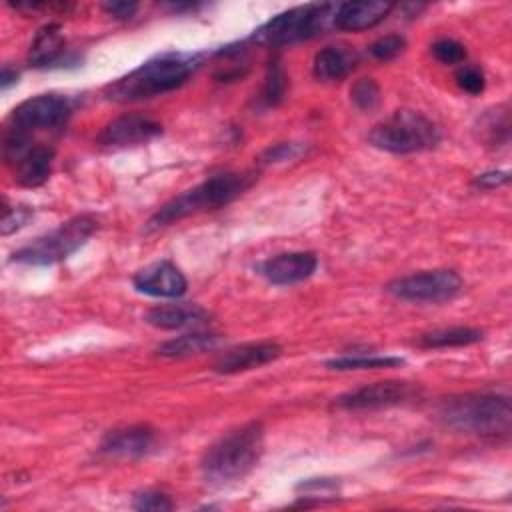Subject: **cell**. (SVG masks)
Instances as JSON below:
<instances>
[{
  "label": "cell",
  "mask_w": 512,
  "mask_h": 512,
  "mask_svg": "<svg viewBox=\"0 0 512 512\" xmlns=\"http://www.w3.org/2000/svg\"><path fill=\"white\" fill-rule=\"evenodd\" d=\"M96 230V220L92 216H76L60 224L52 232L36 238L24 248L12 254V260L32 266H48L68 258L76 252Z\"/></svg>",
  "instance_id": "52a82bcc"
},
{
  "label": "cell",
  "mask_w": 512,
  "mask_h": 512,
  "mask_svg": "<svg viewBox=\"0 0 512 512\" xmlns=\"http://www.w3.org/2000/svg\"><path fill=\"white\" fill-rule=\"evenodd\" d=\"M4 160L12 168L18 184L34 188L48 180L52 172L54 148L38 138L16 130L4 132Z\"/></svg>",
  "instance_id": "ba28073f"
},
{
  "label": "cell",
  "mask_w": 512,
  "mask_h": 512,
  "mask_svg": "<svg viewBox=\"0 0 512 512\" xmlns=\"http://www.w3.org/2000/svg\"><path fill=\"white\" fill-rule=\"evenodd\" d=\"M368 140L392 154H414L434 148L440 142V128L420 112L396 110L370 130Z\"/></svg>",
  "instance_id": "5b68a950"
},
{
  "label": "cell",
  "mask_w": 512,
  "mask_h": 512,
  "mask_svg": "<svg viewBox=\"0 0 512 512\" xmlns=\"http://www.w3.org/2000/svg\"><path fill=\"white\" fill-rule=\"evenodd\" d=\"M202 64L198 52H162L118 80L110 82L104 96L112 102H134L180 88Z\"/></svg>",
  "instance_id": "6da1fadb"
},
{
  "label": "cell",
  "mask_w": 512,
  "mask_h": 512,
  "mask_svg": "<svg viewBox=\"0 0 512 512\" xmlns=\"http://www.w3.org/2000/svg\"><path fill=\"white\" fill-rule=\"evenodd\" d=\"M350 98L360 110H372L380 102V88L372 78H360L350 88Z\"/></svg>",
  "instance_id": "d4e9b609"
},
{
  "label": "cell",
  "mask_w": 512,
  "mask_h": 512,
  "mask_svg": "<svg viewBox=\"0 0 512 512\" xmlns=\"http://www.w3.org/2000/svg\"><path fill=\"white\" fill-rule=\"evenodd\" d=\"M482 340V330L470 326H450L438 328L418 336L420 348H454V346H470Z\"/></svg>",
  "instance_id": "44dd1931"
},
{
  "label": "cell",
  "mask_w": 512,
  "mask_h": 512,
  "mask_svg": "<svg viewBox=\"0 0 512 512\" xmlns=\"http://www.w3.org/2000/svg\"><path fill=\"white\" fill-rule=\"evenodd\" d=\"M304 152V148L296 142H282V144H276L272 148H268L264 152V162H282V160H290V158H296Z\"/></svg>",
  "instance_id": "1f68e13d"
},
{
  "label": "cell",
  "mask_w": 512,
  "mask_h": 512,
  "mask_svg": "<svg viewBox=\"0 0 512 512\" xmlns=\"http://www.w3.org/2000/svg\"><path fill=\"white\" fill-rule=\"evenodd\" d=\"M210 314L198 304H160L154 306L146 314V322L162 328V330H178V328H196L206 324Z\"/></svg>",
  "instance_id": "ac0fdd59"
},
{
  "label": "cell",
  "mask_w": 512,
  "mask_h": 512,
  "mask_svg": "<svg viewBox=\"0 0 512 512\" xmlns=\"http://www.w3.org/2000/svg\"><path fill=\"white\" fill-rule=\"evenodd\" d=\"M404 360L394 358V356H342V358H332L326 362L330 370H374V368H390V366H400Z\"/></svg>",
  "instance_id": "cb8c5ba5"
},
{
  "label": "cell",
  "mask_w": 512,
  "mask_h": 512,
  "mask_svg": "<svg viewBox=\"0 0 512 512\" xmlns=\"http://www.w3.org/2000/svg\"><path fill=\"white\" fill-rule=\"evenodd\" d=\"M456 82H458V86H460L464 92H468V94H472V96L480 94V92L484 90V86H486L484 74H482V70L476 68V66H464V68H460L458 74H456Z\"/></svg>",
  "instance_id": "f1b7e54d"
},
{
  "label": "cell",
  "mask_w": 512,
  "mask_h": 512,
  "mask_svg": "<svg viewBox=\"0 0 512 512\" xmlns=\"http://www.w3.org/2000/svg\"><path fill=\"white\" fill-rule=\"evenodd\" d=\"M416 394V388L408 382L388 380V382H374L350 390L336 398V406L346 410H372V408H386L396 406L410 400Z\"/></svg>",
  "instance_id": "8fae6325"
},
{
  "label": "cell",
  "mask_w": 512,
  "mask_h": 512,
  "mask_svg": "<svg viewBox=\"0 0 512 512\" xmlns=\"http://www.w3.org/2000/svg\"><path fill=\"white\" fill-rule=\"evenodd\" d=\"M132 284L138 292L156 298H180L188 288L180 268L168 260H160L138 270Z\"/></svg>",
  "instance_id": "4fadbf2b"
},
{
  "label": "cell",
  "mask_w": 512,
  "mask_h": 512,
  "mask_svg": "<svg viewBox=\"0 0 512 512\" xmlns=\"http://www.w3.org/2000/svg\"><path fill=\"white\" fill-rule=\"evenodd\" d=\"M286 86H288V76L280 64L278 58H274L268 64V72L262 84V92H260V104L262 106H278L284 100L286 94Z\"/></svg>",
  "instance_id": "603a6c76"
},
{
  "label": "cell",
  "mask_w": 512,
  "mask_h": 512,
  "mask_svg": "<svg viewBox=\"0 0 512 512\" xmlns=\"http://www.w3.org/2000/svg\"><path fill=\"white\" fill-rule=\"evenodd\" d=\"M480 128L484 132V138L494 144V142H502L498 138V132H502V136L508 138V114L502 112V114H488L482 122H480Z\"/></svg>",
  "instance_id": "4dcf8cb0"
},
{
  "label": "cell",
  "mask_w": 512,
  "mask_h": 512,
  "mask_svg": "<svg viewBox=\"0 0 512 512\" xmlns=\"http://www.w3.org/2000/svg\"><path fill=\"white\" fill-rule=\"evenodd\" d=\"M102 8L106 10V14L114 16L118 20H128L138 10V4L136 2H106Z\"/></svg>",
  "instance_id": "d6a6232c"
},
{
  "label": "cell",
  "mask_w": 512,
  "mask_h": 512,
  "mask_svg": "<svg viewBox=\"0 0 512 512\" xmlns=\"http://www.w3.org/2000/svg\"><path fill=\"white\" fill-rule=\"evenodd\" d=\"M154 438H156L154 430L146 424L114 428L104 436L100 444V452L112 458L134 460L150 452V448L154 446Z\"/></svg>",
  "instance_id": "9a60e30c"
},
{
  "label": "cell",
  "mask_w": 512,
  "mask_h": 512,
  "mask_svg": "<svg viewBox=\"0 0 512 512\" xmlns=\"http://www.w3.org/2000/svg\"><path fill=\"white\" fill-rule=\"evenodd\" d=\"M394 4L392 2H382V0H364V2H344L336 6L332 24L340 30H368L380 24L390 12Z\"/></svg>",
  "instance_id": "e0dca14e"
},
{
  "label": "cell",
  "mask_w": 512,
  "mask_h": 512,
  "mask_svg": "<svg viewBox=\"0 0 512 512\" xmlns=\"http://www.w3.org/2000/svg\"><path fill=\"white\" fill-rule=\"evenodd\" d=\"M386 290L408 302H446L460 294L462 278L454 270H426L396 278Z\"/></svg>",
  "instance_id": "30bf717a"
},
{
  "label": "cell",
  "mask_w": 512,
  "mask_h": 512,
  "mask_svg": "<svg viewBox=\"0 0 512 512\" xmlns=\"http://www.w3.org/2000/svg\"><path fill=\"white\" fill-rule=\"evenodd\" d=\"M280 354L282 348L276 342H248L222 352L214 362V370L220 374H236L264 366Z\"/></svg>",
  "instance_id": "2e32d148"
},
{
  "label": "cell",
  "mask_w": 512,
  "mask_h": 512,
  "mask_svg": "<svg viewBox=\"0 0 512 512\" xmlns=\"http://www.w3.org/2000/svg\"><path fill=\"white\" fill-rule=\"evenodd\" d=\"M432 54L442 64H458L466 58V48L452 38H440L432 44Z\"/></svg>",
  "instance_id": "4316f807"
},
{
  "label": "cell",
  "mask_w": 512,
  "mask_h": 512,
  "mask_svg": "<svg viewBox=\"0 0 512 512\" xmlns=\"http://www.w3.org/2000/svg\"><path fill=\"white\" fill-rule=\"evenodd\" d=\"M438 416L452 430L484 438H500L510 432L512 406L508 396L472 392L446 398L438 408Z\"/></svg>",
  "instance_id": "7a4b0ae2"
},
{
  "label": "cell",
  "mask_w": 512,
  "mask_h": 512,
  "mask_svg": "<svg viewBox=\"0 0 512 512\" xmlns=\"http://www.w3.org/2000/svg\"><path fill=\"white\" fill-rule=\"evenodd\" d=\"M404 46H406V40H404L402 36H398V34H388V36H382V38H378L376 42H372L370 48H368V52H370L376 60L386 62V60L396 58V56L404 50Z\"/></svg>",
  "instance_id": "484cf974"
},
{
  "label": "cell",
  "mask_w": 512,
  "mask_h": 512,
  "mask_svg": "<svg viewBox=\"0 0 512 512\" xmlns=\"http://www.w3.org/2000/svg\"><path fill=\"white\" fill-rule=\"evenodd\" d=\"M64 36L62 28L58 24H46L42 26L28 50V62L36 68H48L62 60L64 56Z\"/></svg>",
  "instance_id": "ffe728a7"
},
{
  "label": "cell",
  "mask_w": 512,
  "mask_h": 512,
  "mask_svg": "<svg viewBox=\"0 0 512 512\" xmlns=\"http://www.w3.org/2000/svg\"><path fill=\"white\" fill-rule=\"evenodd\" d=\"M72 116V102L62 94H38L22 104H18L6 128L20 130L30 136H38L42 132H58L66 126Z\"/></svg>",
  "instance_id": "9c48e42d"
},
{
  "label": "cell",
  "mask_w": 512,
  "mask_h": 512,
  "mask_svg": "<svg viewBox=\"0 0 512 512\" xmlns=\"http://www.w3.org/2000/svg\"><path fill=\"white\" fill-rule=\"evenodd\" d=\"M160 132L162 126L156 120L142 114H124L110 120L96 136V142L108 148H122L148 142L156 138Z\"/></svg>",
  "instance_id": "7c38bea8"
},
{
  "label": "cell",
  "mask_w": 512,
  "mask_h": 512,
  "mask_svg": "<svg viewBox=\"0 0 512 512\" xmlns=\"http://www.w3.org/2000/svg\"><path fill=\"white\" fill-rule=\"evenodd\" d=\"M334 12V4L318 2L290 8L260 26L252 34V40L264 46H292L310 40L324 32L328 22L334 18Z\"/></svg>",
  "instance_id": "8992f818"
},
{
  "label": "cell",
  "mask_w": 512,
  "mask_h": 512,
  "mask_svg": "<svg viewBox=\"0 0 512 512\" xmlns=\"http://www.w3.org/2000/svg\"><path fill=\"white\" fill-rule=\"evenodd\" d=\"M358 54L344 46H326L316 52L312 62V74L324 82L344 80L356 66Z\"/></svg>",
  "instance_id": "d6986e66"
},
{
  "label": "cell",
  "mask_w": 512,
  "mask_h": 512,
  "mask_svg": "<svg viewBox=\"0 0 512 512\" xmlns=\"http://www.w3.org/2000/svg\"><path fill=\"white\" fill-rule=\"evenodd\" d=\"M316 266L318 258L314 252H284L274 258H268L260 266V272L270 284L290 286L310 278Z\"/></svg>",
  "instance_id": "5bb4252c"
},
{
  "label": "cell",
  "mask_w": 512,
  "mask_h": 512,
  "mask_svg": "<svg viewBox=\"0 0 512 512\" xmlns=\"http://www.w3.org/2000/svg\"><path fill=\"white\" fill-rule=\"evenodd\" d=\"M30 216H32V212L24 206L4 204V208H2V234L8 236L10 232L22 228L28 222Z\"/></svg>",
  "instance_id": "f546056e"
},
{
  "label": "cell",
  "mask_w": 512,
  "mask_h": 512,
  "mask_svg": "<svg viewBox=\"0 0 512 512\" xmlns=\"http://www.w3.org/2000/svg\"><path fill=\"white\" fill-rule=\"evenodd\" d=\"M216 342H218L216 334L190 332V334H182L178 338H172V340L160 344L158 354L166 356V358H182V356H190V354L210 350V348L216 346Z\"/></svg>",
  "instance_id": "7402d4cb"
},
{
  "label": "cell",
  "mask_w": 512,
  "mask_h": 512,
  "mask_svg": "<svg viewBox=\"0 0 512 512\" xmlns=\"http://www.w3.org/2000/svg\"><path fill=\"white\" fill-rule=\"evenodd\" d=\"M254 182V174L250 172H220L198 186L174 196L170 202H166L148 222V228H160L168 226L172 222H178L190 214L204 212V210H216L220 206H226L234 198H238L242 192L250 188Z\"/></svg>",
  "instance_id": "277c9868"
},
{
  "label": "cell",
  "mask_w": 512,
  "mask_h": 512,
  "mask_svg": "<svg viewBox=\"0 0 512 512\" xmlns=\"http://www.w3.org/2000/svg\"><path fill=\"white\" fill-rule=\"evenodd\" d=\"M172 500L158 490H146L140 492L134 500V508L136 510H146V512H164V510H172Z\"/></svg>",
  "instance_id": "83f0119b"
},
{
  "label": "cell",
  "mask_w": 512,
  "mask_h": 512,
  "mask_svg": "<svg viewBox=\"0 0 512 512\" xmlns=\"http://www.w3.org/2000/svg\"><path fill=\"white\" fill-rule=\"evenodd\" d=\"M264 452L262 422H248L216 440L202 458V474L212 484L246 476Z\"/></svg>",
  "instance_id": "3957f363"
},
{
  "label": "cell",
  "mask_w": 512,
  "mask_h": 512,
  "mask_svg": "<svg viewBox=\"0 0 512 512\" xmlns=\"http://www.w3.org/2000/svg\"><path fill=\"white\" fill-rule=\"evenodd\" d=\"M14 82H18V72L10 70L8 66H4V70H2V90H6Z\"/></svg>",
  "instance_id": "e575fe53"
},
{
  "label": "cell",
  "mask_w": 512,
  "mask_h": 512,
  "mask_svg": "<svg viewBox=\"0 0 512 512\" xmlns=\"http://www.w3.org/2000/svg\"><path fill=\"white\" fill-rule=\"evenodd\" d=\"M508 182V172H484V174H478L474 184L480 186V188H486V190H492L496 186H502Z\"/></svg>",
  "instance_id": "836d02e7"
}]
</instances>
